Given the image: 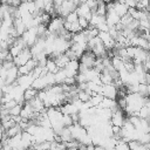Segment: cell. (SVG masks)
I'll list each match as a JSON object with an SVG mask.
<instances>
[{
  "instance_id": "4316f807",
  "label": "cell",
  "mask_w": 150,
  "mask_h": 150,
  "mask_svg": "<svg viewBox=\"0 0 150 150\" xmlns=\"http://www.w3.org/2000/svg\"><path fill=\"white\" fill-rule=\"evenodd\" d=\"M143 66L145 68V71L146 73H150V59H148L146 61H144L143 62Z\"/></svg>"
},
{
  "instance_id": "ac0fdd59",
  "label": "cell",
  "mask_w": 150,
  "mask_h": 150,
  "mask_svg": "<svg viewBox=\"0 0 150 150\" xmlns=\"http://www.w3.org/2000/svg\"><path fill=\"white\" fill-rule=\"evenodd\" d=\"M134 20H135V19L132 18V15H131V14H129V13H127L125 15L121 16V21H120V22H121L124 27H127V26H129Z\"/></svg>"
},
{
  "instance_id": "8992f818",
  "label": "cell",
  "mask_w": 150,
  "mask_h": 150,
  "mask_svg": "<svg viewBox=\"0 0 150 150\" xmlns=\"http://www.w3.org/2000/svg\"><path fill=\"white\" fill-rule=\"evenodd\" d=\"M123 109H121V108H118L117 110H115L114 112H112V115H111V118H110V123L112 124V125H118V127H123V124H124V121H125V118H124V115H123Z\"/></svg>"
},
{
  "instance_id": "3957f363",
  "label": "cell",
  "mask_w": 150,
  "mask_h": 150,
  "mask_svg": "<svg viewBox=\"0 0 150 150\" xmlns=\"http://www.w3.org/2000/svg\"><path fill=\"white\" fill-rule=\"evenodd\" d=\"M32 57H33V54H32V52H30V48L26 47L25 49H22V50L20 52V54H19L18 56H14L13 61H14V63H15L16 66H22V64H25L27 61H29Z\"/></svg>"
},
{
  "instance_id": "4dcf8cb0",
  "label": "cell",
  "mask_w": 150,
  "mask_h": 150,
  "mask_svg": "<svg viewBox=\"0 0 150 150\" xmlns=\"http://www.w3.org/2000/svg\"><path fill=\"white\" fill-rule=\"evenodd\" d=\"M22 2H28V1H34V0H21Z\"/></svg>"
},
{
  "instance_id": "83f0119b",
  "label": "cell",
  "mask_w": 150,
  "mask_h": 150,
  "mask_svg": "<svg viewBox=\"0 0 150 150\" xmlns=\"http://www.w3.org/2000/svg\"><path fill=\"white\" fill-rule=\"evenodd\" d=\"M63 1H64V0H54V5H55V7L61 6V5L63 4Z\"/></svg>"
},
{
  "instance_id": "52a82bcc",
  "label": "cell",
  "mask_w": 150,
  "mask_h": 150,
  "mask_svg": "<svg viewBox=\"0 0 150 150\" xmlns=\"http://www.w3.org/2000/svg\"><path fill=\"white\" fill-rule=\"evenodd\" d=\"M79 67H80V61L79 59L76 60H70L67 66L64 67V70L67 73V76H76L79 74Z\"/></svg>"
},
{
  "instance_id": "4fadbf2b",
  "label": "cell",
  "mask_w": 150,
  "mask_h": 150,
  "mask_svg": "<svg viewBox=\"0 0 150 150\" xmlns=\"http://www.w3.org/2000/svg\"><path fill=\"white\" fill-rule=\"evenodd\" d=\"M54 60H55V62H56V64H57L59 68H64V67L67 66V63L70 61V59L67 56L66 53H61V54H59Z\"/></svg>"
},
{
  "instance_id": "9a60e30c",
  "label": "cell",
  "mask_w": 150,
  "mask_h": 150,
  "mask_svg": "<svg viewBox=\"0 0 150 150\" xmlns=\"http://www.w3.org/2000/svg\"><path fill=\"white\" fill-rule=\"evenodd\" d=\"M38 94H39V90L35 89L34 87H29V88L25 89V94H23L25 101H30V100H33L34 97L38 96Z\"/></svg>"
},
{
  "instance_id": "8fae6325",
  "label": "cell",
  "mask_w": 150,
  "mask_h": 150,
  "mask_svg": "<svg viewBox=\"0 0 150 150\" xmlns=\"http://www.w3.org/2000/svg\"><path fill=\"white\" fill-rule=\"evenodd\" d=\"M115 1V0H114ZM115 11L120 16H123L128 13L129 11V6L125 2H121V1H115Z\"/></svg>"
},
{
  "instance_id": "484cf974",
  "label": "cell",
  "mask_w": 150,
  "mask_h": 150,
  "mask_svg": "<svg viewBox=\"0 0 150 150\" xmlns=\"http://www.w3.org/2000/svg\"><path fill=\"white\" fill-rule=\"evenodd\" d=\"M19 67V74L20 75H23V74H29L30 71H29V69L27 68V66L26 64H22V66H18Z\"/></svg>"
},
{
  "instance_id": "9c48e42d",
  "label": "cell",
  "mask_w": 150,
  "mask_h": 150,
  "mask_svg": "<svg viewBox=\"0 0 150 150\" xmlns=\"http://www.w3.org/2000/svg\"><path fill=\"white\" fill-rule=\"evenodd\" d=\"M76 12H77V14H79L80 16L87 18L89 21H90L91 16H93V11H91V8H90L86 2H81V4L76 7Z\"/></svg>"
},
{
  "instance_id": "1f68e13d",
  "label": "cell",
  "mask_w": 150,
  "mask_h": 150,
  "mask_svg": "<svg viewBox=\"0 0 150 150\" xmlns=\"http://www.w3.org/2000/svg\"><path fill=\"white\" fill-rule=\"evenodd\" d=\"M146 145V149H150V143H148V144H145Z\"/></svg>"
},
{
  "instance_id": "d6986e66",
  "label": "cell",
  "mask_w": 150,
  "mask_h": 150,
  "mask_svg": "<svg viewBox=\"0 0 150 150\" xmlns=\"http://www.w3.org/2000/svg\"><path fill=\"white\" fill-rule=\"evenodd\" d=\"M77 98L81 100L82 102H87L91 98V95L87 91V90H79V94H77Z\"/></svg>"
},
{
  "instance_id": "5b68a950",
  "label": "cell",
  "mask_w": 150,
  "mask_h": 150,
  "mask_svg": "<svg viewBox=\"0 0 150 150\" xmlns=\"http://www.w3.org/2000/svg\"><path fill=\"white\" fill-rule=\"evenodd\" d=\"M102 95L105 96V97L116 100V97H117V95H118V88H117L114 83L103 84V86H102Z\"/></svg>"
},
{
  "instance_id": "2e32d148",
  "label": "cell",
  "mask_w": 150,
  "mask_h": 150,
  "mask_svg": "<svg viewBox=\"0 0 150 150\" xmlns=\"http://www.w3.org/2000/svg\"><path fill=\"white\" fill-rule=\"evenodd\" d=\"M46 67H47V69H48V71L49 73H53V74H55V73H57L59 71V67H57V64H56V62H55V60L54 59H52V57H48V60H47V64H46Z\"/></svg>"
},
{
  "instance_id": "44dd1931",
  "label": "cell",
  "mask_w": 150,
  "mask_h": 150,
  "mask_svg": "<svg viewBox=\"0 0 150 150\" xmlns=\"http://www.w3.org/2000/svg\"><path fill=\"white\" fill-rule=\"evenodd\" d=\"M22 104L21 103H18V104H15L13 108H11L9 109V114L12 115V116H16V115H20L21 114V110H22Z\"/></svg>"
},
{
  "instance_id": "7c38bea8",
  "label": "cell",
  "mask_w": 150,
  "mask_h": 150,
  "mask_svg": "<svg viewBox=\"0 0 150 150\" xmlns=\"http://www.w3.org/2000/svg\"><path fill=\"white\" fill-rule=\"evenodd\" d=\"M64 28H66L67 30H69L70 33H73V34L83 30L82 27L80 26L79 21H76V22H68V21H64Z\"/></svg>"
},
{
  "instance_id": "ffe728a7",
  "label": "cell",
  "mask_w": 150,
  "mask_h": 150,
  "mask_svg": "<svg viewBox=\"0 0 150 150\" xmlns=\"http://www.w3.org/2000/svg\"><path fill=\"white\" fill-rule=\"evenodd\" d=\"M79 14H77V12H76V9L75 11H73V12H70L67 16H66V21H68V22H76L77 20H79Z\"/></svg>"
},
{
  "instance_id": "603a6c76",
  "label": "cell",
  "mask_w": 150,
  "mask_h": 150,
  "mask_svg": "<svg viewBox=\"0 0 150 150\" xmlns=\"http://www.w3.org/2000/svg\"><path fill=\"white\" fill-rule=\"evenodd\" d=\"M62 121H63V124H64L66 127H70L71 124H74V121H73L71 115H68V114H63Z\"/></svg>"
},
{
  "instance_id": "e0dca14e",
  "label": "cell",
  "mask_w": 150,
  "mask_h": 150,
  "mask_svg": "<svg viewBox=\"0 0 150 150\" xmlns=\"http://www.w3.org/2000/svg\"><path fill=\"white\" fill-rule=\"evenodd\" d=\"M67 77V73L64 70V68H60L57 73H55V80H56V83L57 84H62L64 82Z\"/></svg>"
},
{
  "instance_id": "f1b7e54d",
  "label": "cell",
  "mask_w": 150,
  "mask_h": 150,
  "mask_svg": "<svg viewBox=\"0 0 150 150\" xmlns=\"http://www.w3.org/2000/svg\"><path fill=\"white\" fill-rule=\"evenodd\" d=\"M148 96L150 97V84H148Z\"/></svg>"
},
{
  "instance_id": "6da1fadb",
  "label": "cell",
  "mask_w": 150,
  "mask_h": 150,
  "mask_svg": "<svg viewBox=\"0 0 150 150\" xmlns=\"http://www.w3.org/2000/svg\"><path fill=\"white\" fill-rule=\"evenodd\" d=\"M23 39V41L26 42V45L28 47H32L39 39V33H38V26L36 27H30L28 28L21 36Z\"/></svg>"
},
{
  "instance_id": "ba28073f",
  "label": "cell",
  "mask_w": 150,
  "mask_h": 150,
  "mask_svg": "<svg viewBox=\"0 0 150 150\" xmlns=\"http://www.w3.org/2000/svg\"><path fill=\"white\" fill-rule=\"evenodd\" d=\"M34 80H35V79L33 77L32 71H30L29 74H23V75H20V76L18 77L16 82H18V84H19V86H21L23 89H27V88L32 87V84H33Z\"/></svg>"
},
{
  "instance_id": "f546056e",
  "label": "cell",
  "mask_w": 150,
  "mask_h": 150,
  "mask_svg": "<svg viewBox=\"0 0 150 150\" xmlns=\"http://www.w3.org/2000/svg\"><path fill=\"white\" fill-rule=\"evenodd\" d=\"M46 4H49V2H54V0H45Z\"/></svg>"
},
{
  "instance_id": "7a4b0ae2",
  "label": "cell",
  "mask_w": 150,
  "mask_h": 150,
  "mask_svg": "<svg viewBox=\"0 0 150 150\" xmlns=\"http://www.w3.org/2000/svg\"><path fill=\"white\" fill-rule=\"evenodd\" d=\"M62 18L63 16H60V15H57L56 18H53L50 20V22L48 23V30L52 33L59 34L64 28V21L66 20H63Z\"/></svg>"
},
{
  "instance_id": "277c9868",
  "label": "cell",
  "mask_w": 150,
  "mask_h": 150,
  "mask_svg": "<svg viewBox=\"0 0 150 150\" xmlns=\"http://www.w3.org/2000/svg\"><path fill=\"white\" fill-rule=\"evenodd\" d=\"M96 57H97V56L95 55V53H94L93 50H89V49H88V50H86V52L82 54V56L80 57V62L87 64L89 68H94Z\"/></svg>"
},
{
  "instance_id": "5bb4252c",
  "label": "cell",
  "mask_w": 150,
  "mask_h": 150,
  "mask_svg": "<svg viewBox=\"0 0 150 150\" xmlns=\"http://www.w3.org/2000/svg\"><path fill=\"white\" fill-rule=\"evenodd\" d=\"M105 21H107V20H105V15H101V14L94 12V13H93V16H91V19H90V25L94 26V27H96L97 25H100V23H102V22H105Z\"/></svg>"
},
{
  "instance_id": "d4e9b609",
  "label": "cell",
  "mask_w": 150,
  "mask_h": 150,
  "mask_svg": "<svg viewBox=\"0 0 150 150\" xmlns=\"http://www.w3.org/2000/svg\"><path fill=\"white\" fill-rule=\"evenodd\" d=\"M34 2H35V6H36V8H38V11H45V6H46V2H45V0H34Z\"/></svg>"
},
{
  "instance_id": "cb8c5ba5",
  "label": "cell",
  "mask_w": 150,
  "mask_h": 150,
  "mask_svg": "<svg viewBox=\"0 0 150 150\" xmlns=\"http://www.w3.org/2000/svg\"><path fill=\"white\" fill-rule=\"evenodd\" d=\"M138 93L143 96H148V84L146 83H139V90Z\"/></svg>"
},
{
  "instance_id": "30bf717a",
  "label": "cell",
  "mask_w": 150,
  "mask_h": 150,
  "mask_svg": "<svg viewBox=\"0 0 150 150\" xmlns=\"http://www.w3.org/2000/svg\"><path fill=\"white\" fill-rule=\"evenodd\" d=\"M105 20H107V23H108L109 26H116V25L121 21V16L116 13L115 9H111V11H108V12H107Z\"/></svg>"
},
{
  "instance_id": "7402d4cb",
  "label": "cell",
  "mask_w": 150,
  "mask_h": 150,
  "mask_svg": "<svg viewBox=\"0 0 150 150\" xmlns=\"http://www.w3.org/2000/svg\"><path fill=\"white\" fill-rule=\"evenodd\" d=\"M77 21H79L80 26L82 27V29H87L90 26V21L87 18H84V16H79V20Z\"/></svg>"
}]
</instances>
